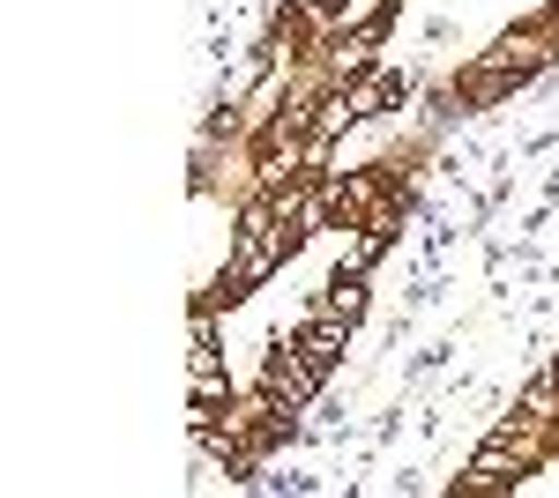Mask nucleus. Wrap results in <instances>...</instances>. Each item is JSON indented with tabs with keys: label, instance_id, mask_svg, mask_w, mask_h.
I'll use <instances>...</instances> for the list:
<instances>
[{
	"label": "nucleus",
	"instance_id": "obj_3",
	"mask_svg": "<svg viewBox=\"0 0 559 498\" xmlns=\"http://www.w3.org/2000/svg\"><path fill=\"white\" fill-rule=\"evenodd\" d=\"M321 313H329V320H358V313H366V283H358V276H336V283H329V297H321Z\"/></svg>",
	"mask_w": 559,
	"mask_h": 498
},
{
	"label": "nucleus",
	"instance_id": "obj_1",
	"mask_svg": "<svg viewBox=\"0 0 559 498\" xmlns=\"http://www.w3.org/2000/svg\"><path fill=\"white\" fill-rule=\"evenodd\" d=\"M313 387H321V373L306 365L299 350H276L269 373H261V394H269V416H276V424H292V416L313 402Z\"/></svg>",
	"mask_w": 559,
	"mask_h": 498
},
{
	"label": "nucleus",
	"instance_id": "obj_4",
	"mask_svg": "<svg viewBox=\"0 0 559 498\" xmlns=\"http://www.w3.org/2000/svg\"><path fill=\"white\" fill-rule=\"evenodd\" d=\"M373 45H381V23H358L344 38V52H336V75H358V68L373 60Z\"/></svg>",
	"mask_w": 559,
	"mask_h": 498
},
{
	"label": "nucleus",
	"instance_id": "obj_2",
	"mask_svg": "<svg viewBox=\"0 0 559 498\" xmlns=\"http://www.w3.org/2000/svg\"><path fill=\"white\" fill-rule=\"evenodd\" d=\"M344 335H350L344 320H329V313H313V320H306V328L292 335V350H299L306 365H313V373L329 379V365H336V357H344Z\"/></svg>",
	"mask_w": 559,
	"mask_h": 498
}]
</instances>
